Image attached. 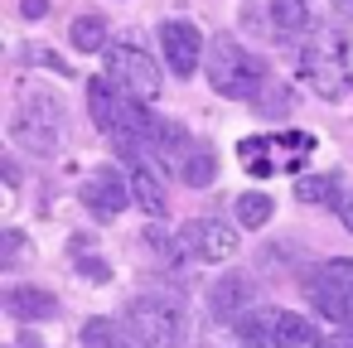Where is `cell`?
Segmentation results:
<instances>
[{
    "label": "cell",
    "mask_w": 353,
    "mask_h": 348,
    "mask_svg": "<svg viewBox=\"0 0 353 348\" xmlns=\"http://www.w3.org/2000/svg\"><path fill=\"white\" fill-rule=\"evenodd\" d=\"M107 78L141 97V102H155L160 97V63L141 49V44H107Z\"/></svg>",
    "instance_id": "52a82bcc"
},
{
    "label": "cell",
    "mask_w": 353,
    "mask_h": 348,
    "mask_svg": "<svg viewBox=\"0 0 353 348\" xmlns=\"http://www.w3.org/2000/svg\"><path fill=\"white\" fill-rule=\"evenodd\" d=\"M305 348H353V329H329V334H314Z\"/></svg>",
    "instance_id": "44dd1931"
},
{
    "label": "cell",
    "mask_w": 353,
    "mask_h": 348,
    "mask_svg": "<svg viewBox=\"0 0 353 348\" xmlns=\"http://www.w3.org/2000/svg\"><path fill=\"white\" fill-rule=\"evenodd\" d=\"M68 39H73V49L78 54H107V20L97 15V10H83V15H73V25H68Z\"/></svg>",
    "instance_id": "5bb4252c"
},
{
    "label": "cell",
    "mask_w": 353,
    "mask_h": 348,
    "mask_svg": "<svg viewBox=\"0 0 353 348\" xmlns=\"http://www.w3.org/2000/svg\"><path fill=\"white\" fill-rule=\"evenodd\" d=\"M242 223H223V218H194L179 227V247L199 261H232L242 252V237H237Z\"/></svg>",
    "instance_id": "9c48e42d"
},
{
    "label": "cell",
    "mask_w": 353,
    "mask_h": 348,
    "mask_svg": "<svg viewBox=\"0 0 353 348\" xmlns=\"http://www.w3.org/2000/svg\"><path fill=\"white\" fill-rule=\"evenodd\" d=\"M339 194H343V179H339L334 170H329V174H300V179H295V198L310 203V208H334Z\"/></svg>",
    "instance_id": "9a60e30c"
},
{
    "label": "cell",
    "mask_w": 353,
    "mask_h": 348,
    "mask_svg": "<svg viewBox=\"0 0 353 348\" xmlns=\"http://www.w3.org/2000/svg\"><path fill=\"white\" fill-rule=\"evenodd\" d=\"M329 6H334L339 15H348V20H353V0H329Z\"/></svg>",
    "instance_id": "484cf974"
},
{
    "label": "cell",
    "mask_w": 353,
    "mask_h": 348,
    "mask_svg": "<svg viewBox=\"0 0 353 348\" xmlns=\"http://www.w3.org/2000/svg\"><path fill=\"white\" fill-rule=\"evenodd\" d=\"M6 314H10V319H25V324L54 319V314H59V295L44 290V285H10V290H6Z\"/></svg>",
    "instance_id": "8fae6325"
},
{
    "label": "cell",
    "mask_w": 353,
    "mask_h": 348,
    "mask_svg": "<svg viewBox=\"0 0 353 348\" xmlns=\"http://www.w3.org/2000/svg\"><path fill=\"white\" fill-rule=\"evenodd\" d=\"M73 266H83V271H88L92 280H107V266H102L97 256H88V252H78V247H73Z\"/></svg>",
    "instance_id": "603a6c76"
},
{
    "label": "cell",
    "mask_w": 353,
    "mask_h": 348,
    "mask_svg": "<svg viewBox=\"0 0 353 348\" xmlns=\"http://www.w3.org/2000/svg\"><path fill=\"white\" fill-rule=\"evenodd\" d=\"M160 54H165V63H170L174 78H194V68L203 63L208 44H203V34H199L194 20H165L160 25Z\"/></svg>",
    "instance_id": "30bf717a"
},
{
    "label": "cell",
    "mask_w": 353,
    "mask_h": 348,
    "mask_svg": "<svg viewBox=\"0 0 353 348\" xmlns=\"http://www.w3.org/2000/svg\"><path fill=\"white\" fill-rule=\"evenodd\" d=\"M78 198H83V208H88L97 223H117V213H126V203L136 198L131 170H126V165H97V170L83 179Z\"/></svg>",
    "instance_id": "ba28073f"
},
{
    "label": "cell",
    "mask_w": 353,
    "mask_h": 348,
    "mask_svg": "<svg viewBox=\"0 0 353 348\" xmlns=\"http://www.w3.org/2000/svg\"><path fill=\"white\" fill-rule=\"evenodd\" d=\"M261 116H285L295 102H290V88H281V83H266L261 92H256V102H252Z\"/></svg>",
    "instance_id": "ffe728a7"
},
{
    "label": "cell",
    "mask_w": 353,
    "mask_h": 348,
    "mask_svg": "<svg viewBox=\"0 0 353 348\" xmlns=\"http://www.w3.org/2000/svg\"><path fill=\"white\" fill-rule=\"evenodd\" d=\"M213 174H218V155H213V145L194 141V145H189V155L179 160V179H184L189 189H208V184H213Z\"/></svg>",
    "instance_id": "2e32d148"
},
{
    "label": "cell",
    "mask_w": 353,
    "mask_h": 348,
    "mask_svg": "<svg viewBox=\"0 0 353 348\" xmlns=\"http://www.w3.org/2000/svg\"><path fill=\"white\" fill-rule=\"evenodd\" d=\"M247 300H252V280L247 276H223V280H213V290H208V309L218 314V319H237V314H247Z\"/></svg>",
    "instance_id": "7c38bea8"
},
{
    "label": "cell",
    "mask_w": 353,
    "mask_h": 348,
    "mask_svg": "<svg viewBox=\"0 0 353 348\" xmlns=\"http://www.w3.org/2000/svg\"><path fill=\"white\" fill-rule=\"evenodd\" d=\"M88 112H92V121H97V131H117V112H121V88L112 83V78H92L88 83Z\"/></svg>",
    "instance_id": "4fadbf2b"
},
{
    "label": "cell",
    "mask_w": 353,
    "mask_h": 348,
    "mask_svg": "<svg viewBox=\"0 0 353 348\" xmlns=\"http://www.w3.org/2000/svg\"><path fill=\"white\" fill-rule=\"evenodd\" d=\"M203 73H208L213 92H218V97H232V102H256V92L271 83L266 63H261L247 44H237L232 34H213V39H208Z\"/></svg>",
    "instance_id": "6da1fadb"
},
{
    "label": "cell",
    "mask_w": 353,
    "mask_h": 348,
    "mask_svg": "<svg viewBox=\"0 0 353 348\" xmlns=\"http://www.w3.org/2000/svg\"><path fill=\"white\" fill-rule=\"evenodd\" d=\"M25 261V232H6V256H0V266H20Z\"/></svg>",
    "instance_id": "7402d4cb"
},
{
    "label": "cell",
    "mask_w": 353,
    "mask_h": 348,
    "mask_svg": "<svg viewBox=\"0 0 353 348\" xmlns=\"http://www.w3.org/2000/svg\"><path fill=\"white\" fill-rule=\"evenodd\" d=\"M63 131H68L63 107H59L49 92H30V97H20V107H15V116H10V141H15L20 150L49 160V155H59Z\"/></svg>",
    "instance_id": "3957f363"
},
{
    "label": "cell",
    "mask_w": 353,
    "mask_h": 348,
    "mask_svg": "<svg viewBox=\"0 0 353 348\" xmlns=\"http://www.w3.org/2000/svg\"><path fill=\"white\" fill-rule=\"evenodd\" d=\"M334 213H339V223H343V227L353 232V189H343V194H339V203H334Z\"/></svg>",
    "instance_id": "cb8c5ba5"
},
{
    "label": "cell",
    "mask_w": 353,
    "mask_h": 348,
    "mask_svg": "<svg viewBox=\"0 0 353 348\" xmlns=\"http://www.w3.org/2000/svg\"><path fill=\"white\" fill-rule=\"evenodd\" d=\"M305 300L339 329H353V256L314 261L305 271Z\"/></svg>",
    "instance_id": "5b68a950"
},
{
    "label": "cell",
    "mask_w": 353,
    "mask_h": 348,
    "mask_svg": "<svg viewBox=\"0 0 353 348\" xmlns=\"http://www.w3.org/2000/svg\"><path fill=\"white\" fill-rule=\"evenodd\" d=\"M83 348H141V343L131 338V329H126V324H117V319L97 314V319H88V324H83Z\"/></svg>",
    "instance_id": "e0dca14e"
},
{
    "label": "cell",
    "mask_w": 353,
    "mask_h": 348,
    "mask_svg": "<svg viewBox=\"0 0 353 348\" xmlns=\"http://www.w3.org/2000/svg\"><path fill=\"white\" fill-rule=\"evenodd\" d=\"M266 15H271V25H276L281 34H300V30H310V25H314L310 0H271Z\"/></svg>",
    "instance_id": "ac0fdd59"
},
{
    "label": "cell",
    "mask_w": 353,
    "mask_h": 348,
    "mask_svg": "<svg viewBox=\"0 0 353 348\" xmlns=\"http://www.w3.org/2000/svg\"><path fill=\"white\" fill-rule=\"evenodd\" d=\"M232 213H237V223H242V227H266V223H271V213H276V198H271V194H261V189H247V194H237V198H232Z\"/></svg>",
    "instance_id": "d6986e66"
},
{
    "label": "cell",
    "mask_w": 353,
    "mask_h": 348,
    "mask_svg": "<svg viewBox=\"0 0 353 348\" xmlns=\"http://www.w3.org/2000/svg\"><path fill=\"white\" fill-rule=\"evenodd\" d=\"M300 73L305 83L324 97V102H339L348 92V49L334 30H319L305 49H300Z\"/></svg>",
    "instance_id": "8992f818"
},
{
    "label": "cell",
    "mask_w": 353,
    "mask_h": 348,
    "mask_svg": "<svg viewBox=\"0 0 353 348\" xmlns=\"http://www.w3.org/2000/svg\"><path fill=\"white\" fill-rule=\"evenodd\" d=\"M232 334L247 348H305L314 338L310 334V319L295 314V309H281V305H256V309L237 314L232 319Z\"/></svg>",
    "instance_id": "277c9868"
},
{
    "label": "cell",
    "mask_w": 353,
    "mask_h": 348,
    "mask_svg": "<svg viewBox=\"0 0 353 348\" xmlns=\"http://www.w3.org/2000/svg\"><path fill=\"white\" fill-rule=\"evenodd\" d=\"M121 324L131 329V338L141 348H184V300L170 290H150L126 300Z\"/></svg>",
    "instance_id": "7a4b0ae2"
},
{
    "label": "cell",
    "mask_w": 353,
    "mask_h": 348,
    "mask_svg": "<svg viewBox=\"0 0 353 348\" xmlns=\"http://www.w3.org/2000/svg\"><path fill=\"white\" fill-rule=\"evenodd\" d=\"M20 10H25V20H44L49 15V0H20Z\"/></svg>",
    "instance_id": "d4e9b609"
}]
</instances>
